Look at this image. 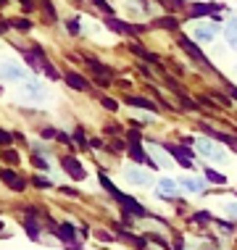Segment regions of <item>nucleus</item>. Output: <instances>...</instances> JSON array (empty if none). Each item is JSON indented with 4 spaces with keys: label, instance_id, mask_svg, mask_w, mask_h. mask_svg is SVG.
<instances>
[{
    "label": "nucleus",
    "instance_id": "nucleus-1",
    "mask_svg": "<svg viewBox=\"0 0 237 250\" xmlns=\"http://www.w3.org/2000/svg\"><path fill=\"white\" fill-rule=\"evenodd\" d=\"M100 185L108 190V195H113V200L121 203V208H124V216H145V208L140 206L134 198H127L124 192L119 190V187H113V182L106 177V174H100Z\"/></svg>",
    "mask_w": 237,
    "mask_h": 250
},
{
    "label": "nucleus",
    "instance_id": "nucleus-2",
    "mask_svg": "<svg viewBox=\"0 0 237 250\" xmlns=\"http://www.w3.org/2000/svg\"><path fill=\"white\" fill-rule=\"evenodd\" d=\"M24 58H26V63H29V69H37V71H43L45 77L58 79V71L53 69V63H47V61H45L43 48H32V50H26V53H24Z\"/></svg>",
    "mask_w": 237,
    "mask_h": 250
},
{
    "label": "nucleus",
    "instance_id": "nucleus-3",
    "mask_svg": "<svg viewBox=\"0 0 237 250\" xmlns=\"http://www.w3.org/2000/svg\"><path fill=\"white\" fill-rule=\"evenodd\" d=\"M195 150H198V153L203 155V158H208V161H219V164H221V161L227 158V155L221 153L219 147H216V145L211 143V140H206V137H203V140H198V143H195Z\"/></svg>",
    "mask_w": 237,
    "mask_h": 250
},
{
    "label": "nucleus",
    "instance_id": "nucleus-4",
    "mask_svg": "<svg viewBox=\"0 0 237 250\" xmlns=\"http://www.w3.org/2000/svg\"><path fill=\"white\" fill-rule=\"evenodd\" d=\"M124 177H127V182H132V185H137V187H148L153 182L151 174L142 171V168H137L134 164H127L124 166Z\"/></svg>",
    "mask_w": 237,
    "mask_h": 250
},
{
    "label": "nucleus",
    "instance_id": "nucleus-5",
    "mask_svg": "<svg viewBox=\"0 0 237 250\" xmlns=\"http://www.w3.org/2000/svg\"><path fill=\"white\" fill-rule=\"evenodd\" d=\"M22 98L29 100V103H43V100L47 98V92L40 82H26L24 90H22Z\"/></svg>",
    "mask_w": 237,
    "mask_h": 250
},
{
    "label": "nucleus",
    "instance_id": "nucleus-6",
    "mask_svg": "<svg viewBox=\"0 0 237 250\" xmlns=\"http://www.w3.org/2000/svg\"><path fill=\"white\" fill-rule=\"evenodd\" d=\"M179 187H182V182L177 185L174 179H161L158 185H155V195H158V198H177Z\"/></svg>",
    "mask_w": 237,
    "mask_h": 250
},
{
    "label": "nucleus",
    "instance_id": "nucleus-7",
    "mask_svg": "<svg viewBox=\"0 0 237 250\" xmlns=\"http://www.w3.org/2000/svg\"><path fill=\"white\" fill-rule=\"evenodd\" d=\"M24 79V69L13 61H3V82H19Z\"/></svg>",
    "mask_w": 237,
    "mask_h": 250
},
{
    "label": "nucleus",
    "instance_id": "nucleus-8",
    "mask_svg": "<svg viewBox=\"0 0 237 250\" xmlns=\"http://www.w3.org/2000/svg\"><path fill=\"white\" fill-rule=\"evenodd\" d=\"M61 166H64V171L69 174V177H74V179H85V168H82V164H79L77 158L66 155V158L61 161Z\"/></svg>",
    "mask_w": 237,
    "mask_h": 250
},
{
    "label": "nucleus",
    "instance_id": "nucleus-9",
    "mask_svg": "<svg viewBox=\"0 0 237 250\" xmlns=\"http://www.w3.org/2000/svg\"><path fill=\"white\" fill-rule=\"evenodd\" d=\"M129 155L137 161V164L148 161V155H145V150H142V145H140V132H129Z\"/></svg>",
    "mask_w": 237,
    "mask_h": 250
},
{
    "label": "nucleus",
    "instance_id": "nucleus-10",
    "mask_svg": "<svg viewBox=\"0 0 237 250\" xmlns=\"http://www.w3.org/2000/svg\"><path fill=\"white\" fill-rule=\"evenodd\" d=\"M172 155H174V161H179L185 168H190L193 166V158H195V153L190 150V147H185V145H179V147H172Z\"/></svg>",
    "mask_w": 237,
    "mask_h": 250
},
{
    "label": "nucleus",
    "instance_id": "nucleus-11",
    "mask_svg": "<svg viewBox=\"0 0 237 250\" xmlns=\"http://www.w3.org/2000/svg\"><path fill=\"white\" fill-rule=\"evenodd\" d=\"M221 5L219 3H195L190 8V16H211V13H219Z\"/></svg>",
    "mask_w": 237,
    "mask_h": 250
},
{
    "label": "nucleus",
    "instance_id": "nucleus-12",
    "mask_svg": "<svg viewBox=\"0 0 237 250\" xmlns=\"http://www.w3.org/2000/svg\"><path fill=\"white\" fill-rule=\"evenodd\" d=\"M108 29L111 32H119V35H134V32H140V26H129V24H124V21H119V19H108Z\"/></svg>",
    "mask_w": 237,
    "mask_h": 250
},
{
    "label": "nucleus",
    "instance_id": "nucleus-13",
    "mask_svg": "<svg viewBox=\"0 0 237 250\" xmlns=\"http://www.w3.org/2000/svg\"><path fill=\"white\" fill-rule=\"evenodd\" d=\"M66 84L74 87V90H79V92H85L87 87H90V84H87V79L82 77V74H77V71H69V74H66Z\"/></svg>",
    "mask_w": 237,
    "mask_h": 250
},
{
    "label": "nucleus",
    "instance_id": "nucleus-14",
    "mask_svg": "<svg viewBox=\"0 0 237 250\" xmlns=\"http://www.w3.org/2000/svg\"><path fill=\"white\" fill-rule=\"evenodd\" d=\"M179 45H182V48H185V50H187V53H190V56H193V58H198L200 63H208V61H206V56H203V50H200L198 45L193 42V40L182 37V40H179Z\"/></svg>",
    "mask_w": 237,
    "mask_h": 250
},
{
    "label": "nucleus",
    "instance_id": "nucleus-15",
    "mask_svg": "<svg viewBox=\"0 0 237 250\" xmlns=\"http://www.w3.org/2000/svg\"><path fill=\"white\" fill-rule=\"evenodd\" d=\"M182 187L190 192H203L206 190V179H198V177H185L182 179Z\"/></svg>",
    "mask_w": 237,
    "mask_h": 250
},
{
    "label": "nucleus",
    "instance_id": "nucleus-16",
    "mask_svg": "<svg viewBox=\"0 0 237 250\" xmlns=\"http://www.w3.org/2000/svg\"><path fill=\"white\" fill-rule=\"evenodd\" d=\"M3 182H5V185H11L13 190H24V179H19L13 168H3Z\"/></svg>",
    "mask_w": 237,
    "mask_h": 250
},
{
    "label": "nucleus",
    "instance_id": "nucleus-17",
    "mask_svg": "<svg viewBox=\"0 0 237 250\" xmlns=\"http://www.w3.org/2000/svg\"><path fill=\"white\" fill-rule=\"evenodd\" d=\"M214 35H216V26H214V24H203V26H198V29H195V40H200V42L214 40Z\"/></svg>",
    "mask_w": 237,
    "mask_h": 250
},
{
    "label": "nucleus",
    "instance_id": "nucleus-18",
    "mask_svg": "<svg viewBox=\"0 0 237 250\" xmlns=\"http://www.w3.org/2000/svg\"><path fill=\"white\" fill-rule=\"evenodd\" d=\"M224 35H227V42L232 45V50H237V19H232V21L227 24Z\"/></svg>",
    "mask_w": 237,
    "mask_h": 250
},
{
    "label": "nucleus",
    "instance_id": "nucleus-19",
    "mask_svg": "<svg viewBox=\"0 0 237 250\" xmlns=\"http://www.w3.org/2000/svg\"><path fill=\"white\" fill-rule=\"evenodd\" d=\"M151 150H153V161H155L158 166H164V168H169V166H172V161L166 158V155H164V150H161L158 145H151Z\"/></svg>",
    "mask_w": 237,
    "mask_h": 250
},
{
    "label": "nucleus",
    "instance_id": "nucleus-20",
    "mask_svg": "<svg viewBox=\"0 0 237 250\" xmlns=\"http://www.w3.org/2000/svg\"><path fill=\"white\" fill-rule=\"evenodd\" d=\"M87 63H90V69L98 74V77L103 79V82H108V77H111V74L106 71V66H103V63H98V61H92V58H87Z\"/></svg>",
    "mask_w": 237,
    "mask_h": 250
},
{
    "label": "nucleus",
    "instance_id": "nucleus-21",
    "mask_svg": "<svg viewBox=\"0 0 237 250\" xmlns=\"http://www.w3.org/2000/svg\"><path fill=\"white\" fill-rule=\"evenodd\" d=\"M24 229H26V234H29V240H40V227H37L35 219H26L24 221Z\"/></svg>",
    "mask_w": 237,
    "mask_h": 250
},
{
    "label": "nucleus",
    "instance_id": "nucleus-22",
    "mask_svg": "<svg viewBox=\"0 0 237 250\" xmlns=\"http://www.w3.org/2000/svg\"><path fill=\"white\" fill-rule=\"evenodd\" d=\"M58 237L64 240V242H71L74 237H77V232H74V227H71V224H61V229H58Z\"/></svg>",
    "mask_w": 237,
    "mask_h": 250
},
{
    "label": "nucleus",
    "instance_id": "nucleus-23",
    "mask_svg": "<svg viewBox=\"0 0 237 250\" xmlns=\"http://www.w3.org/2000/svg\"><path fill=\"white\" fill-rule=\"evenodd\" d=\"M127 103H129V105H134V108H145V111H155V105L151 103V100H145V98H129V100H127Z\"/></svg>",
    "mask_w": 237,
    "mask_h": 250
},
{
    "label": "nucleus",
    "instance_id": "nucleus-24",
    "mask_svg": "<svg viewBox=\"0 0 237 250\" xmlns=\"http://www.w3.org/2000/svg\"><path fill=\"white\" fill-rule=\"evenodd\" d=\"M206 179H208V182H214V185H224V182H227L224 174L214 171V168H208V171H206Z\"/></svg>",
    "mask_w": 237,
    "mask_h": 250
},
{
    "label": "nucleus",
    "instance_id": "nucleus-25",
    "mask_svg": "<svg viewBox=\"0 0 237 250\" xmlns=\"http://www.w3.org/2000/svg\"><path fill=\"white\" fill-rule=\"evenodd\" d=\"M155 24H158V26H164V29H177V19H172V16H166V19H158Z\"/></svg>",
    "mask_w": 237,
    "mask_h": 250
},
{
    "label": "nucleus",
    "instance_id": "nucleus-26",
    "mask_svg": "<svg viewBox=\"0 0 237 250\" xmlns=\"http://www.w3.org/2000/svg\"><path fill=\"white\" fill-rule=\"evenodd\" d=\"M92 3H95V5H98V8H100V11H106V13H113V8H111V5H108V3H106V0H92Z\"/></svg>",
    "mask_w": 237,
    "mask_h": 250
},
{
    "label": "nucleus",
    "instance_id": "nucleus-27",
    "mask_svg": "<svg viewBox=\"0 0 237 250\" xmlns=\"http://www.w3.org/2000/svg\"><path fill=\"white\" fill-rule=\"evenodd\" d=\"M66 29H69L71 35H79V21L74 19V21H69V24H66Z\"/></svg>",
    "mask_w": 237,
    "mask_h": 250
},
{
    "label": "nucleus",
    "instance_id": "nucleus-28",
    "mask_svg": "<svg viewBox=\"0 0 237 250\" xmlns=\"http://www.w3.org/2000/svg\"><path fill=\"white\" fill-rule=\"evenodd\" d=\"M161 3H164L166 8H179V5H182V0H161Z\"/></svg>",
    "mask_w": 237,
    "mask_h": 250
},
{
    "label": "nucleus",
    "instance_id": "nucleus-29",
    "mask_svg": "<svg viewBox=\"0 0 237 250\" xmlns=\"http://www.w3.org/2000/svg\"><path fill=\"white\" fill-rule=\"evenodd\" d=\"M103 105L111 108V111H116V108H119V103H116V100H111V98H103Z\"/></svg>",
    "mask_w": 237,
    "mask_h": 250
},
{
    "label": "nucleus",
    "instance_id": "nucleus-30",
    "mask_svg": "<svg viewBox=\"0 0 237 250\" xmlns=\"http://www.w3.org/2000/svg\"><path fill=\"white\" fill-rule=\"evenodd\" d=\"M13 24H16L19 29H29V26H32L29 21H26V19H16V21H13Z\"/></svg>",
    "mask_w": 237,
    "mask_h": 250
},
{
    "label": "nucleus",
    "instance_id": "nucleus-31",
    "mask_svg": "<svg viewBox=\"0 0 237 250\" xmlns=\"http://www.w3.org/2000/svg\"><path fill=\"white\" fill-rule=\"evenodd\" d=\"M208 216H211L208 211H200V213H195V221H208Z\"/></svg>",
    "mask_w": 237,
    "mask_h": 250
},
{
    "label": "nucleus",
    "instance_id": "nucleus-32",
    "mask_svg": "<svg viewBox=\"0 0 237 250\" xmlns=\"http://www.w3.org/2000/svg\"><path fill=\"white\" fill-rule=\"evenodd\" d=\"M227 213H232V216H237V203H229V206H227Z\"/></svg>",
    "mask_w": 237,
    "mask_h": 250
},
{
    "label": "nucleus",
    "instance_id": "nucleus-33",
    "mask_svg": "<svg viewBox=\"0 0 237 250\" xmlns=\"http://www.w3.org/2000/svg\"><path fill=\"white\" fill-rule=\"evenodd\" d=\"M43 137H47V140L56 137V129H45V132H43Z\"/></svg>",
    "mask_w": 237,
    "mask_h": 250
},
{
    "label": "nucleus",
    "instance_id": "nucleus-34",
    "mask_svg": "<svg viewBox=\"0 0 237 250\" xmlns=\"http://www.w3.org/2000/svg\"><path fill=\"white\" fill-rule=\"evenodd\" d=\"M22 5H24L26 11H29V8H32V0H22Z\"/></svg>",
    "mask_w": 237,
    "mask_h": 250
},
{
    "label": "nucleus",
    "instance_id": "nucleus-35",
    "mask_svg": "<svg viewBox=\"0 0 237 250\" xmlns=\"http://www.w3.org/2000/svg\"><path fill=\"white\" fill-rule=\"evenodd\" d=\"M232 98H235V100H237V87H235V90H232Z\"/></svg>",
    "mask_w": 237,
    "mask_h": 250
}]
</instances>
